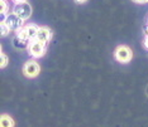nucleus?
Returning a JSON list of instances; mask_svg holds the SVG:
<instances>
[{"label":"nucleus","mask_w":148,"mask_h":127,"mask_svg":"<svg viewBox=\"0 0 148 127\" xmlns=\"http://www.w3.org/2000/svg\"><path fill=\"white\" fill-rule=\"evenodd\" d=\"M114 55H115V59H116L118 62L127 63V62H129L130 59H132L133 53H132V49L128 48V47H125V45H119L115 49V53H114Z\"/></svg>","instance_id":"f257e3e1"},{"label":"nucleus","mask_w":148,"mask_h":127,"mask_svg":"<svg viewBox=\"0 0 148 127\" xmlns=\"http://www.w3.org/2000/svg\"><path fill=\"white\" fill-rule=\"evenodd\" d=\"M39 72H41V67H39V64L36 61L25 62L24 67H23V73L28 78H34V77L39 74Z\"/></svg>","instance_id":"f03ea898"},{"label":"nucleus","mask_w":148,"mask_h":127,"mask_svg":"<svg viewBox=\"0 0 148 127\" xmlns=\"http://www.w3.org/2000/svg\"><path fill=\"white\" fill-rule=\"evenodd\" d=\"M29 54L34 58H38V57H42L46 52V43H42L39 41H32L29 43L28 47Z\"/></svg>","instance_id":"7ed1b4c3"},{"label":"nucleus","mask_w":148,"mask_h":127,"mask_svg":"<svg viewBox=\"0 0 148 127\" xmlns=\"http://www.w3.org/2000/svg\"><path fill=\"white\" fill-rule=\"evenodd\" d=\"M3 22L8 25V28L10 29V30H16V32H18L19 29L23 28V20L19 18L18 15H15L14 13H13V14L6 15L5 19Z\"/></svg>","instance_id":"20e7f679"},{"label":"nucleus","mask_w":148,"mask_h":127,"mask_svg":"<svg viewBox=\"0 0 148 127\" xmlns=\"http://www.w3.org/2000/svg\"><path fill=\"white\" fill-rule=\"evenodd\" d=\"M14 14L18 15L22 20L28 19L32 14V8L28 3H21V4H16L14 6Z\"/></svg>","instance_id":"39448f33"},{"label":"nucleus","mask_w":148,"mask_h":127,"mask_svg":"<svg viewBox=\"0 0 148 127\" xmlns=\"http://www.w3.org/2000/svg\"><path fill=\"white\" fill-rule=\"evenodd\" d=\"M51 38H52L51 29L46 28V26H41V28L38 29V34H37V38L34 41H39L42 43H48L51 41Z\"/></svg>","instance_id":"423d86ee"},{"label":"nucleus","mask_w":148,"mask_h":127,"mask_svg":"<svg viewBox=\"0 0 148 127\" xmlns=\"http://www.w3.org/2000/svg\"><path fill=\"white\" fill-rule=\"evenodd\" d=\"M38 26L34 25V24H29V25H27L24 26V30L27 33V36H28V39L29 41H34V39L37 38V34H38Z\"/></svg>","instance_id":"0eeeda50"},{"label":"nucleus","mask_w":148,"mask_h":127,"mask_svg":"<svg viewBox=\"0 0 148 127\" xmlns=\"http://www.w3.org/2000/svg\"><path fill=\"white\" fill-rule=\"evenodd\" d=\"M0 126L1 127H14V121L10 116L8 115H3L1 120H0Z\"/></svg>","instance_id":"6e6552de"},{"label":"nucleus","mask_w":148,"mask_h":127,"mask_svg":"<svg viewBox=\"0 0 148 127\" xmlns=\"http://www.w3.org/2000/svg\"><path fill=\"white\" fill-rule=\"evenodd\" d=\"M0 29H1V35H6V34H9V32H10V29L8 28V25H6L4 22H1Z\"/></svg>","instance_id":"1a4fd4ad"},{"label":"nucleus","mask_w":148,"mask_h":127,"mask_svg":"<svg viewBox=\"0 0 148 127\" xmlns=\"http://www.w3.org/2000/svg\"><path fill=\"white\" fill-rule=\"evenodd\" d=\"M6 64H8V57L5 55V53L1 52V68H4Z\"/></svg>","instance_id":"9d476101"},{"label":"nucleus","mask_w":148,"mask_h":127,"mask_svg":"<svg viewBox=\"0 0 148 127\" xmlns=\"http://www.w3.org/2000/svg\"><path fill=\"white\" fill-rule=\"evenodd\" d=\"M136 3H139V4H143V3H147L148 0H134Z\"/></svg>","instance_id":"9b49d317"},{"label":"nucleus","mask_w":148,"mask_h":127,"mask_svg":"<svg viewBox=\"0 0 148 127\" xmlns=\"http://www.w3.org/2000/svg\"><path fill=\"white\" fill-rule=\"evenodd\" d=\"M144 45H146V48H148V36H146V39H144Z\"/></svg>","instance_id":"f8f14e48"},{"label":"nucleus","mask_w":148,"mask_h":127,"mask_svg":"<svg viewBox=\"0 0 148 127\" xmlns=\"http://www.w3.org/2000/svg\"><path fill=\"white\" fill-rule=\"evenodd\" d=\"M144 33H146V35L148 36V25L146 26V28H144Z\"/></svg>","instance_id":"ddd939ff"},{"label":"nucleus","mask_w":148,"mask_h":127,"mask_svg":"<svg viewBox=\"0 0 148 127\" xmlns=\"http://www.w3.org/2000/svg\"><path fill=\"white\" fill-rule=\"evenodd\" d=\"M15 1H18L19 4H21V3H25V0H15Z\"/></svg>","instance_id":"4468645a"},{"label":"nucleus","mask_w":148,"mask_h":127,"mask_svg":"<svg viewBox=\"0 0 148 127\" xmlns=\"http://www.w3.org/2000/svg\"><path fill=\"white\" fill-rule=\"evenodd\" d=\"M76 3H84V1H86V0H75Z\"/></svg>","instance_id":"2eb2a0df"}]
</instances>
